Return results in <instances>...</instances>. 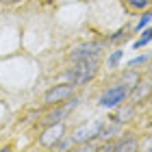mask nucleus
<instances>
[{"mask_svg": "<svg viewBox=\"0 0 152 152\" xmlns=\"http://www.w3.org/2000/svg\"><path fill=\"white\" fill-rule=\"evenodd\" d=\"M72 143H74V141H72V137H67V139H63V137H61V139L54 143V148H57V150H65V148H70Z\"/></svg>", "mask_w": 152, "mask_h": 152, "instance_id": "obj_15", "label": "nucleus"}, {"mask_svg": "<svg viewBox=\"0 0 152 152\" xmlns=\"http://www.w3.org/2000/svg\"><path fill=\"white\" fill-rule=\"evenodd\" d=\"M133 113H135L133 107H122V109H117V113L113 115V120H117L120 124H122V122H128L130 117H133Z\"/></svg>", "mask_w": 152, "mask_h": 152, "instance_id": "obj_12", "label": "nucleus"}, {"mask_svg": "<svg viewBox=\"0 0 152 152\" xmlns=\"http://www.w3.org/2000/svg\"><path fill=\"white\" fill-rule=\"evenodd\" d=\"M150 20H152V13H150V11H146V13H143V15H141V20H139V24H137V31H141V28H146V26H148V22H150Z\"/></svg>", "mask_w": 152, "mask_h": 152, "instance_id": "obj_16", "label": "nucleus"}, {"mask_svg": "<svg viewBox=\"0 0 152 152\" xmlns=\"http://www.w3.org/2000/svg\"><path fill=\"white\" fill-rule=\"evenodd\" d=\"M126 96H128V87L124 85V83H120V85H113V87H109L104 94H102V98H100V107H117L120 102L126 100Z\"/></svg>", "mask_w": 152, "mask_h": 152, "instance_id": "obj_4", "label": "nucleus"}, {"mask_svg": "<svg viewBox=\"0 0 152 152\" xmlns=\"http://www.w3.org/2000/svg\"><path fill=\"white\" fill-rule=\"evenodd\" d=\"M76 104H78V100H76V98H72V102H67L65 107H57L54 111H50V113H48V115H46L41 122H44L46 126H50V124H59V122H63V117H65L67 113H70L72 109H76Z\"/></svg>", "mask_w": 152, "mask_h": 152, "instance_id": "obj_7", "label": "nucleus"}, {"mask_svg": "<svg viewBox=\"0 0 152 152\" xmlns=\"http://www.w3.org/2000/svg\"><path fill=\"white\" fill-rule=\"evenodd\" d=\"M143 63H148V57H135L133 61H128V67H137V65H143Z\"/></svg>", "mask_w": 152, "mask_h": 152, "instance_id": "obj_17", "label": "nucleus"}, {"mask_svg": "<svg viewBox=\"0 0 152 152\" xmlns=\"http://www.w3.org/2000/svg\"><path fill=\"white\" fill-rule=\"evenodd\" d=\"M130 7H135V9H146L148 7V0H126Z\"/></svg>", "mask_w": 152, "mask_h": 152, "instance_id": "obj_18", "label": "nucleus"}, {"mask_svg": "<svg viewBox=\"0 0 152 152\" xmlns=\"http://www.w3.org/2000/svg\"><path fill=\"white\" fill-rule=\"evenodd\" d=\"M9 2H20V0H9Z\"/></svg>", "mask_w": 152, "mask_h": 152, "instance_id": "obj_22", "label": "nucleus"}, {"mask_svg": "<svg viewBox=\"0 0 152 152\" xmlns=\"http://www.w3.org/2000/svg\"><path fill=\"white\" fill-rule=\"evenodd\" d=\"M96 74H98V59H83V61H76V65L65 72V80L74 83L78 87L89 83Z\"/></svg>", "mask_w": 152, "mask_h": 152, "instance_id": "obj_1", "label": "nucleus"}, {"mask_svg": "<svg viewBox=\"0 0 152 152\" xmlns=\"http://www.w3.org/2000/svg\"><path fill=\"white\" fill-rule=\"evenodd\" d=\"M141 148H143V150H152V137H148L146 143H141Z\"/></svg>", "mask_w": 152, "mask_h": 152, "instance_id": "obj_20", "label": "nucleus"}, {"mask_svg": "<svg viewBox=\"0 0 152 152\" xmlns=\"http://www.w3.org/2000/svg\"><path fill=\"white\" fill-rule=\"evenodd\" d=\"M120 135V122H102V128H100V135L98 139H113V137Z\"/></svg>", "mask_w": 152, "mask_h": 152, "instance_id": "obj_10", "label": "nucleus"}, {"mask_svg": "<svg viewBox=\"0 0 152 152\" xmlns=\"http://www.w3.org/2000/svg\"><path fill=\"white\" fill-rule=\"evenodd\" d=\"M100 50H102V44H100V41H91V44H80V46H76L74 50L70 52V59H72V61L98 59Z\"/></svg>", "mask_w": 152, "mask_h": 152, "instance_id": "obj_5", "label": "nucleus"}, {"mask_svg": "<svg viewBox=\"0 0 152 152\" xmlns=\"http://www.w3.org/2000/svg\"><path fill=\"white\" fill-rule=\"evenodd\" d=\"M150 39H152V26H150V28H148L146 33H143V35H141L139 39H137V41H135V44H133V48H135V50H137V48H141V46H146V44H148V41H150Z\"/></svg>", "mask_w": 152, "mask_h": 152, "instance_id": "obj_13", "label": "nucleus"}, {"mask_svg": "<svg viewBox=\"0 0 152 152\" xmlns=\"http://www.w3.org/2000/svg\"><path fill=\"white\" fill-rule=\"evenodd\" d=\"M74 89H76V85L74 83H63V85H54L52 89H48L46 91V96H44V102L46 104H61V102H65L67 98H72V94H74Z\"/></svg>", "mask_w": 152, "mask_h": 152, "instance_id": "obj_2", "label": "nucleus"}, {"mask_svg": "<svg viewBox=\"0 0 152 152\" xmlns=\"http://www.w3.org/2000/svg\"><path fill=\"white\" fill-rule=\"evenodd\" d=\"M139 141L135 139L133 135H124L117 143H113V150L115 152H130V150H139Z\"/></svg>", "mask_w": 152, "mask_h": 152, "instance_id": "obj_9", "label": "nucleus"}, {"mask_svg": "<svg viewBox=\"0 0 152 152\" xmlns=\"http://www.w3.org/2000/svg\"><path fill=\"white\" fill-rule=\"evenodd\" d=\"M139 80H141V78H139V74H137V72L133 70V67H128V72L122 76V83H124V85H126L128 89H133Z\"/></svg>", "mask_w": 152, "mask_h": 152, "instance_id": "obj_11", "label": "nucleus"}, {"mask_svg": "<svg viewBox=\"0 0 152 152\" xmlns=\"http://www.w3.org/2000/svg\"><path fill=\"white\" fill-rule=\"evenodd\" d=\"M122 37L126 39V31H117V35H113V37H111V41H120Z\"/></svg>", "mask_w": 152, "mask_h": 152, "instance_id": "obj_19", "label": "nucleus"}, {"mask_svg": "<svg viewBox=\"0 0 152 152\" xmlns=\"http://www.w3.org/2000/svg\"><path fill=\"white\" fill-rule=\"evenodd\" d=\"M61 137H63V122H59V124H50L44 133H41L39 137V143L44 148H54V143H57Z\"/></svg>", "mask_w": 152, "mask_h": 152, "instance_id": "obj_6", "label": "nucleus"}, {"mask_svg": "<svg viewBox=\"0 0 152 152\" xmlns=\"http://www.w3.org/2000/svg\"><path fill=\"white\" fill-rule=\"evenodd\" d=\"M150 76H152V63H150Z\"/></svg>", "mask_w": 152, "mask_h": 152, "instance_id": "obj_21", "label": "nucleus"}, {"mask_svg": "<svg viewBox=\"0 0 152 152\" xmlns=\"http://www.w3.org/2000/svg\"><path fill=\"white\" fill-rule=\"evenodd\" d=\"M100 128H102V122H91V124H83V126L74 128L72 130V141L74 143H85V141H91V139H98L100 135Z\"/></svg>", "mask_w": 152, "mask_h": 152, "instance_id": "obj_3", "label": "nucleus"}, {"mask_svg": "<svg viewBox=\"0 0 152 152\" xmlns=\"http://www.w3.org/2000/svg\"><path fill=\"white\" fill-rule=\"evenodd\" d=\"M150 94H152V80H139L130 91V100L137 104V102H143Z\"/></svg>", "mask_w": 152, "mask_h": 152, "instance_id": "obj_8", "label": "nucleus"}, {"mask_svg": "<svg viewBox=\"0 0 152 152\" xmlns=\"http://www.w3.org/2000/svg\"><path fill=\"white\" fill-rule=\"evenodd\" d=\"M122 54H124V50H115V52L111 54V57H109V61H107L109 67H115V65H117V61L122 59Z\"/></svg>", "mask_w": 152, "mask_h": 152, "instance_id": "obj_14", "label": "nucleus"}]
</instances>
